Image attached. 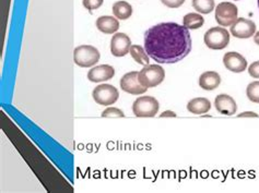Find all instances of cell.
<instances>
[{
  "label": "cell",
  "mask_w": 259,
  "mask_h": 193,
  "mask_svg": "<svg viewBox=\"0 0 259 193\" xmlns=\"http://www.w3.org/2000/svg\"><path fill=\"white\" fill-rule=\"evenodd\" d=\"M145 50L159 64H176L192 52L187 27L173 22L156 24L145 33Z\"/></svg>",
  "instance_id": "cell-1"
},
{
  "label": "cell",
  "mask_w": 259,
  "mask_h": 193,
  "mask_svg": "<svg viewBox=\"0 0 259 193\" xmlns=\"http://www.w3.org/2000/svg\"><path fill=\"white\" fill-rule=\"evenodd\" d=\"M138 79L145 87H155L160 85L165 79V71L159 65H147L139 72Z\"/></svg>",
  "instance_id": "cell-2"
},
{
  "label": "cell",
  "mask_w": 259,
  "mask_h": 193,
  "mask_svg": "<svg viewBox=\"0 0 259 193\" xmlns=\"http://www.w3.org/2000/svg\"><path fill=\"white\" fill-rule=\"evenodd\" d=\"M100 52L91 45H81L73 51L74 64L82 68H90L97 65L100 60Z\"/></svg>",
  "instance_id": "cell-3"
},
{
  "label": "cell",
  "mask_w": 259,
  "mask_h": 193,
  "mask_svg": "<svg viewBox=\"0 0 259 193\" xmlns=\"http://www.w3.org/2000/svg\"><path fill=\"white\" fill-rule=\"evenodd\" d=\"M203 40L210 50L221 51L230 43V33L221 26L211 27L210 30L204 33Z\"/></svg>",
  "instance_id": "cell-4"
},
{
  "label": "cell",
  "mask_w": 259,
  "mask_h": 193,
  "mask_svg": "<svg viewBox=\"0 0 259 193\" xmlns=\"http://www.w3.org/2000/svg\"><path fill=\"white\" fill-rule=\"evenodd\" d=\"M159 108V102L153 96H140L134 102L133 113L139 118H150L158 114Z\"/></svg>",
  "instance_id": "cell-5"
},
{
  "label": "cell",
  "mask_w": 259,
  "mask_h": 193,
  "mask_svg": "<svg viewBox=\"0 0 259 193\" xmlns=\"http://www.w3.org/2000/svg\"><path fill=\"white\" fill-rule=\"evenodd\" d=\"M95 103L102 106H110L115 104L119 98L118 89L111 84L98 85L92 92Z\"/></svg>",
  "instance_id": "cell-6"
},
{
  "label": "cell",
  "mask_w": 259,
  "mask_h": 193,
  "mask_svg": "<svg viewBox=\"0 0 259 193\" xmlns=\"http://www.w3.org/2000/svg\"><path fill=\"white\" fill-rule=\"evenodd\" d=\"M237 7L229 2L221 3L215 8V21L221 26H231L237 20Z\"/></svg>",
  "instance_id": "cell-7"
},
{
  "label": "cell",
  "mask_w": 259,
  "mask_h": 193,
  "mask_svg": "<svg viewBox=\"0 0 259 193\" xmlns=\"http://www.w3.org/2000/svg\"><path fill=\"white\" fill-rule=\"evenodd\" d=\"M139 72L132 71L126 73L124 77L120 79V87L124 92L132 95H141L147 92V87L141 85L138 79Z\"/></svg>",
  "instance_id": "cell-8"
},
{
  "label": "cell",
  "mask_w": 259,
  "mask_h": 193,
  "mask_svg": "<svg viewBox=\"0 0 259 193\" xmlns=\"http://www.w3.org/2000/svg\"><path fill=\"white\" fill-rule=\"evenodd\" d=\"M256 24L251 20L245 18H238L231 25V34L236 38H249L255 35Z\"/></svg>",
  "instance_id": "cell-9"
},
{
  "label": "cell",
  "mask_w": 259,
  "mask_h": 193,
  "mask_svg": "<svg viewBox=\"0 0 259 193\" xmlns=\"http://www.w3.org/2000/svg\"><path fill=\"white\" fill-rule=\"evenodd\" d=\"M132 39L125 33H116L111 40V53L115 57H124L131 51Z\"/></svg>",
  "instance_id": "cell-10"
},
{
  "label": "cell",
  "mask_w": 259,
  "mask_h": 193,
  "mask_svg": "<svg viewBox=\"0 0 259 193\" xmlns=\"http://www.w3.org/2000/svg\"><path fill=\"white\" fill-rule=\"evenodd\" d=\"M223 64L228 70L234 73H241L246 70L247 68L246 59L236 52H229L224 55Z\"/></svg>",
  "instance_id": "cell-11"
},
{
  "label": "cell",
  "mask_w": 259,
  "mask_h": 193,
  "mask_svg": "<svg viewBox=\"0 0 259 193\" xmlns=\"http://www.w3.org/2000/svg\"><path fill=\"white\" fill-rule=\"evenodd\" d=\"M115 69L110 65H101L92 68L88 72V79L94 83L108 81L114 78Z\"/></svg>",
  "instance_id": "cell-12"
},
{
  "label": "cell",
  "mask_w": 259,
  "mask_h": 193,
  "mask_svg": "<svg viewBox=\"0 0 259 193\" xmlns=\"http://www.w3.org/2000/svg\"><path fill=\"white\" fill-rule=\"evenodd\" d=\"M214 107L218 113L227 116H232L236 113L237 105L233 98L228 94H220L214 99Z\"/></svg>",
  "instance_id": "cell-13"
},
{
  "label": "cell",
  "mask_w": 259,
  "mask_h": 193,
  "mask_svg": "<svg viewBox=\"0 0 259 193\" xmlns=\"http://www.w3.org/2000/svg\"><path fill=\"white\" fill-rule=\"evenodd\" d=\"M221 84L220 74L215 71L203 72L199 78V86L204 91H213Z\"/></svg>",
  "instance_id": "cell-14"
},
{
  "label": "cell",
  "mask_w": 259,
  "mask_h": 193,
  "mask_svg": "<svg viewBox=\"0 0 259 193\" xmlns=\"http://www.w3.org/2000/svg\"><path fill=\"white\" fill-rule=\"evenodd\" d=\"M98 30L104 34H113L119 29V22L116 18L110 16L100 17L97 20Z\"/></svg>",
  "instance_id": "cell-15"
},
{
  "label": "cell",
  "mask_w": 259,
  "mask_h": 193,
  "mask_svg": "<svg viewBox=\"0 0 259 193\" xmlns=\"http://www.w3.org/2000/svg\"><path fill=\"white\" fill-rule=\"evenodd\" d=\"M211 108V103L209 100L204 98H197L192 101H189L187 104V110L190 114L201 115L207 114Z\"/></svg>",
  "instance_id": "cell-16"
},
{
  "label": "cell",
  "mask_w": 259,
  "mask_h": 193,
  "mask_svg": "<svg viewBox=\"0 0 259 193\" xmlns=\"http://www.w3.org/2000/svg\"><path fill=\"white\" fill-rule=\"evenodd\" d=\"M113 13L119 20H127L133 15V7L127 2H116L113 5Z\"/></svg>",
  "instance_id": "cell-17"
},
{
  "label": "cell",
  "mask_w": 259,
  "mask_h": 193,
  "mask_svg": "<svg viewBox=\"0 0 259 193\" xmlns=\"http://www.w3.org/2000/svg\"><path fill=\"white\" fill-rule=\"evenodd\" d=\"M129 53H131L132 57L134 58L136 63H138L139 65H142V66L149 65V61H150L149 55L147 54L146 50L142 46L133 45L131 47V51H129Z\"/></svg>",
  "instance_id": "cell-18"
},
{
  "label": "cell",
  "mask_w": 259,
  "mask_h": 193,
  "mask_svg": "<svg viewBox=\"0 0 259 193\" xmlns=\"http://www.w3.org/2000/svg\"><path fill=\"white\" fill-rule=\"evenodd\" d=\"M204 23V19L198 13H188L183 19V24L189 30H197Z\"/></svg>",
  "instance_id": "cell-19"
},
{
  "label": "cell",
  "mask_w": 259,
  "mask_h": 193,
  "mask_svg": "<svg viewBox=\"0 0 259 193\" xmlns=\"http://www.w3.org/2000/svg\"><path fill=\"white\" fill-rule=\"evenodd\" d=\"M193 7L202 15H208L214 10V0H193Z\"/></svg>",
  "instance_id": "cell-20"
},
{
  "label": "cell",
  "mask_w": 259,
  "mask_h": 193,
  "mask_svg": "<svg viewBox=\"0 0 259 193\" xmlns=\"http://www.w3.org/2000/svg\"><path fill=\"white\" fill-rule=\"evenodd\" d=\"M246 95L250 102L259 104V81H254L247 85Z\"/></svg>",
  "instance_id": "cell-21"
},
{
  "label": "cell",
  "mask_w": 259,
  "mask_h": 193,
  "mask_svg": "<svg viewBox=\"0 0 259 193\" xmlns=\"http://www.w3.org/2000/svg\"><path fill=\"white\" fill-rule=\"evenodd\" d=\"M101 116L103 118H122V117H125V114L122 113V110L116 107H108L102 113Z\"/></svg>",
  "instance_id": "cell-22"
},
{
  "label": "cell",
  "mask_w": 259,
  "mask_h": 193,
  "mask_svg": "<svg viewBox=\"0 0 259 193\" xmlns=\"http://www.w3.org/2000/svg\"><path fill=\"white\" fill-rule=\"evenodd\" d=\"M104 0H83L82 5L85 9L88 10H97L100 7L103 5Z\"/></svg>",
  "instance_id": "cell-23"
},
{
  "label": "cell",
  "mask_w": 259,
  "mask_h": 193,
  "mask_svg": "<svg viewBox=\"0 0 259 193\" xmlns=\"http://www.w3.org/2000/svg\"><path fill=\"white\" fill-rule=\"evenodd\" d=\"M161 3L164 6H166L167 8L176 9V8H180V7L185 3V0H161Z\"/></svg>",
  "instance_id": "cell-24"
},
{
  "label": "cell",
  "mask_w": 259,
  "mask_h": 193,
  "mask_svg": "<svg viewBox=\"0 0 259 193\" xmlns=\"http://www.w3.org/2000/svg\"><path fill=\"white\" fill-rule=\"evenodd\" d=\"M248 73L251 78L259 79V61H255L248 67Z\"/></svg>",
  "instance_id": "cell-25"
},
{
  "label": "cell",
  "mask_w": 259,
  "mask_h": 193,
  "mask_svg": "<svg viewBox=\"0 0 259 193\" xmlns=\"http://www.w3.org/2000/svg\"><path fill=\"white\" fill-rule=\"evenodd\" d=\"M238 117H240V118H242V117H258V115L253 113V112H246V113H243L241 115H238Z\"/></svg>",
  "instance_id": "cell-26"
},
{
  "label": "cell",
  "mask_w": 259,
  "mask_h": 193,
  "mask_svg": "<svg viewBox=\"0 0 259 193\" xmlns=\"http://www.w3.org/2000/svg\"><path fill=\"white\" fill-rule=\"evenodd\" d=\"M163 117H176V114L171 112V110H166V112H164L161 115V118H163Z\"/></svg>",
  "instance_id": "cell-27"
},
{
  "label": "cell",
  "mask_w": 259,
  "mask_h": 193,
  "mask_svg": "<svg viewBox=\"0 0 259 193\" xmlns=\"http://www.w3.org/2000/svg\"><path fill=\"white\" fill-rule=\"evenodd\" d=\"M254 42L259 46V32L255 33V35H254Z\"/></svg>",
  "instance_id": "cell-28"
},
{
  "label": "cell",
  "mask_w": 259,
  "mask_h": 193,
  "mask_svg": "<svg viewBox=\"0 0 259 193\" xmlns=\"http://www.w3.org/2000/svg\"><path fill=\"white\" fill-rule=\"evenodd\" d=\"M258 8H259V0H258Z\"/></svg>",
  "instance_id": "cell-29"
}]
</instances>
